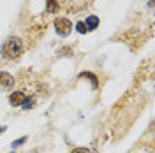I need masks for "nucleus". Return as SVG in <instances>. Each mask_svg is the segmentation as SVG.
I'll return each mask as SVG.
<instances>
[{
  "instance_id": "nucleus-1",
  "label": "nucleus",
  "mask_w": 155,
  "mask_h": 153,
  "mask_svg": "<svg viewBox=\"0 0 155 153\" xmlns=\"http://www.w3.org/2000/svg\"><path fill=\"white\" fill-rule=\"evenodd\" d=\"M23 51H25L23 41L19 37H16V35H11V37H7V41L2 46V57L5 60H9V62H16V60L21 58Z\"/></svg>"
},
{
  "instance_id": "nucleus-2",
  "label": "nucleus",
  "mask_w": 155,
  "mask_h": 153,
  "mask_svg": "<svg viewBox=\"0 0 155 153\" xmlns=\"http://www.w3.org/2000/svg\"><path fill=\"white\" fill-rule=\"evenodd\" d=\"M55 30L60 37H67L69 34L72 32V23L67 18H57L55 19Z\"/></svg>"
},
{
  "instance_id": "nucleus-3",
  "label": "nucleus",
  "mask_w": 155,
  "mask_h": 153,
  "mask_svg": "<svg viewBox=\"0 0 155 153\" xmlns=\"http://www.w3.org/2000/svg\"><path fill=\"white\" fill-rule=\"evenodd\" d=\"M16 85V79L12 74L5 72V70H0V88L2 90H12Z\"/></svg>"
},
{
  "instance_id": "nucleus-4",
  "label": "nucleus",
  "mask_w": 155,
  "mask_h": 153,
  "mask_svg": "<svg viewBox=\"0 0 155 153\" xmlns=\"http://www.w3.org/2000/svg\"><path fill=\"white\" fill-rule=\"evenodd\" d=\"M23 99H25V92H21V90L11 92L9 93V104L12 106V107H19L21 102H23Z\"/></svg>"
},
{
  "instance_id": "nucleus-5",
  "label": "nucleus",
  "mask_w": 155,
  "mask_h": 153,
  "mask_svg": "<svg viewBox=\"0 0 155 153\" xmlns=\"http://www.w3.org/2000/svg\"><path fill=\"white\" fill-rule=\"evenodd\" d=\"M92 0H64V5L67 7V9H81V7H85L88 5Z\"/></svg>"
},
{
  "instance_id": "nucleus-6",
  "label": "nucleus",
  "mask_w": 155,
  "mask_h": 153,
  "mask_svg": "<svg viewBox=\"0 0 155 153\" xmlns=\"http://www.w3.org/2000/svg\"><path fill=\"white\" fill-rule=\"evenodd\" d=\"M35 106H37V100H35V97H34V95H25L23 102H21V107H23V111H32Z\"/></svg>"
},
{
  "instance_id": "nucleus-7",
  "label": "nucleus",
  "mask_w": 155,
  "mask_h": 153,
  "mask_svg": "<svg viewBox=\"0 0 155 153\" xmlns=\"http://www.w3.org/2000/svg\"><path fill=\"white\" fill-rule=\"evenodd\" d=\"M83 23H85V27H87L88 32H92V30H95L97 27L101 25V19L97 18V16H94V14H92V16H88V18L85 19Z\"/></svg>"
},
{
  "instance_id": "nucleus-8",
  "label": "nucleus",
  "mask_w": 155,
  "mask_h": 153,
  "mask_svg": "<svg viewBox=\"0 0 155 153\" xmlns=\"http://www.w3.org/2000/svg\"><path fill=\"white\" fill-rule=\"evenodd\" d=\"M60 9V0H46V12L48 14H55Z\"/></svg>"
},
{
  "instance_id": "nucleus-9",
  "label": "nucleus",
  "mask_w": 155,
  "mask_h": 153,
  "mask_svg": "<svg viewBox=\"0 0 155 153\" xmlns=\"http://www.w3.org/2000/svg\"><path fill=\"white\" fill-rule=\"evenodd\" d=\"M79 77H88V79L92 81V86H94V90H97V88H99V79H97V77L94 76L92 72H81V74H79Z\"/></svg>"
},
{
  "instance_id": "nucleus-10",
  "label": "nucleus",
  "mask_w": 155,
  "mask_h": 153,
  "mask_svg": "<svg viewBox=\"0 0 155 153\" xmlns=\"http://www.w3.org/2000/svg\"><path fill=\"white\" fill-rule=\"evenodd\" d=\"M27 139H28V135H23V137H19L18 141H14V143L11 144V146H12V148H18V146H21V144L27 143Z\"/></svg>"
},
{
  "instance_id": "nucleus-11",
  "label": "nucleus",
  "mask_w": 155,
  "mask_h": 153,
  "mask_svg": "<svg viewBox=\"0 0 155 153\" xmlns=\"http://www.w3.org/2000/svg\"><path fill=\"white\" fill-rule=\"evenodd\" d=\"M76 30L79 32V34H88V30H87V27H85L83 21H78L76 23Z\"/></svg>"
},
{
  "instance_id": "nucleus-12",
  "label": "nucleus",
  "mask_w": 155,
  "mask_h": 153,
  "mask_svg": "<svg viewBox=\"0 0 155 153\" xmlns=\"http://www.w3.org/2000/svg\"><path fill=\"white\" fill-rule=\"evenodd\" d=\"M71 153H92L90 148H83V146H79V148H74Z\"/></svg>"
},
{
  "instance_id": "nucleus-13",
  "label": "nucleus",
  "mask_w": 155,
  "mask_h": 153,
  "mask_svg": "<svg viewBox=\"0 0 155 153\" xmlns=\"http://www.w3.org/2000/svg\"><path fill=\"white\" fill-rule=\"evenodd\" d=\"M5 130H7V127H0V135L4 134V132H5Z\"/></svg>"
},
{
  "instance_id": "nucleus-14",
  "label": "nucleus",
  "mask_w": 155,
  "mask_h": 153,
  "mask_svg": "<svg viewBox=\"0 0 155 153\" xmlns=\"http://www.w3.org/2000/svg\"><path fill=\"white\" fill-rule=\"evenodd\" d=\"M9 153H16V151H9Z\"/></svg>"
}]
</instances>
